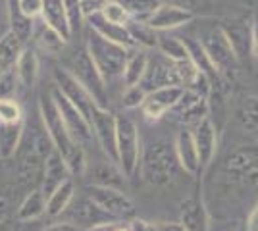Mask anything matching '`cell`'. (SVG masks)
<instances>
[{
    "mask_svg": "<svg viewBox=\"0 0 258 231\" xmlns=\"http://www.w3.org/2000/svg\"><path fill=\"white\" fill-rule=\"evenodd\" d=\"M247 231H258V202L247 216Z\"/></svg>",
    "mask_w": 258,
    "mask_h": 231,
    "instance_id": "cell-46",
    "label": "cell"
},
{
    "mask_svg": "<svg viewBox=\"0 0 258 231\" xmlns=\"http://www.w3.org/2000/svg\"><path fill=\"white\" fill-rule=\"evenodd\" d=\"M100 16L106 22L116 23V25H127L131 22V18H129V14L125 12V8L119 6L118 2H114V0H106V4L100 10Z\"/></svg>",
    "mask_w": 258,
    "mask_h": 231,
    "instance_id": "cell-36",
    "label": "cell"
},
{
    "mask_svg": "<svg viewBox=\"0 0 258 231\" xmlns=\"http://www.w3.org/2000/svg\"><path fill=\"white\" fill-rule=\"evenodd\" d=\"M20 120H23V112L22 106L16 102V99H0V123H12V121Z\"/></svg>",
    "mask_w": 258,
    "mask_h": 231,
    "instance_id": "cell-38",
    "label": "cell"
},
{
    "mask_svg": "<svg viewBox=\"0 0 258 231\" xmlns=\"http://www.w3.org/2000/svg\"><path fill=\"white\" fill-rule=\"evenodd\" d=\"M89 22V29H93L95 33H98L100 37L108 39L110 43H116L123 48H135V43L131 39V35L127 31V25H116V23L106 22L100 14H95L91 18H87Z\"/></svg>",
    "mask_w": 258,
    "mask_h": 231,
    "instance_id": "cell-19",
    "label": "cell"
},
{
    "mask_svg": "<svg viewBox=\"0 0 258 231\" xmlns=\"http://www.w3.org/2000/svg\"><path fill=\"white\" fill-rule=\"evenodd\" d=\"M222 31L226 33L227 41L231 44V48L235 50L239 62L245 56H252V43H250V23H245L241 20L237 22H227L220 25Z\"/></svg>",
    "mask_w": 258,
    "mask_h": 231,
    "instance_id": "cell-20",
    "label": "cell"
},
{
    "mask_svg": "<svg viewBox=\"0 0 258 231\" xmlns=\"http://www.w3.org/2000/svg\"><path fill=\"white\" fill-rule=\"evenodd\" d=\"M172 114L175 116V120L185 123L187 127H195L197 123L210 118V102L208 97H203L195 91H183L179 102L173 106Z\"/></svg>",
    "mask_w": 258,
    "mask_h": 231,
    "instance_id": "cell-13",
    "label": "cell"
},
{
    "mask_svg": "<svg viewBox=\"0 0 258 231\" xmlns=\"http://www.w3.org/2000/svg\"><path fill=\"white\" fill-rule=\"evenodd\" d=\"M85 195L91 198L102 212H106L112 220L127 221L135 218V212H137V210H135L133 200H131L125 193H121L119 189L104 187V185H95V183H93V185H89V187L85 189Z\"/></svg>",
    "mask_w": 258,
    "mask_h": 231,
    "instance_id": "cell-7",
    "label": "cell"
},
{
    "mask_svg": "<svg viewBox=\"0 0 258 231\" xmlns=\"http://www.w3.org/2000/svg\"><path fill=\"white\" fill-rule=\"evenodd\" d=\"M8 212H10V202H8V198L0 197V223L6 220Z\"/></svg>",
    "mask_w": 258,
    "mask_h": 231,
    "instance_id": "cell-50",
    "label": "cell"
},
{
    "mask_svg": "<svg viewBox=\"0 0 258 231\" xmlns=\"http://www.w3.org/2000/svg\"><path fill=\"white\" fill-rule=\"evenodd\" d=\"M195 18H197V14L193 10H187V8L177 6L173 2H162L160 8L152 14L151 20L147 23L158 33H168L172 29H179V27L189 25Z\"/></svg>",
    "mask_w": 258,
    "mask_h": 231,
    "instance_id": "cell-14",
    "label": "cell"
},
{
    "mask_svg": "<svg viewBox=\"0 0 258 231\" xmlns=\"http://www.w3.org/2000/svg\"><path fill=\"white\" fill-rule=\"evenodd\" d=\"M156 231H187L181 223H166V221H160L156 223Z\"/></svg>",
    "mask_w": 258,
    "mask_h": 231,
    "instance_id": "cell-49",
    "label": "cell"
},
{
    "mask_svg": "<svg viewBox=\"0 0 258 231\" xmlns=\"http://www.w3.org/2000/svg\"><path fill=\"white\" fill-rule=\"evenodd\" d=\"M93 177H95V185H104V187H116L119 189L121 183L125 181V176L121 174L119 166L112 162L110 158L98 162L93 170Z\"/></svg>",
    "mask_w": 258,
    "mask_h": 231,
    "instance_id": "cell-31",
    "label": "cell"
},
{
    "mask_svg": "<svg viewBox=\"0 0 258 231\" xmlns=\"http://www.w3.org/2000/svg\"><path fill=\"white\" fill-rule=\"evenodd\" d=\"M123 6L133 22H149L151 16L160 8L162 0H114Z\"/></svg>",
    "mask_w": 258,
    "mask_h": 231,
    "instance_id": "cell-34",
    "label": "cell"
},
{
    "mask_svg": "<svg viewBox=\"0 0 258 231\" xmlns=\"http://www.w3.org/2000/svg\"><path fill=\"white\" fill-rule=\"evenodd\" d=\"M199 43L203 46L205 54L208 56L210 64L214 66L218 75L222 77L226 83H233L239 73V58H237L235 50L231 48V44L227 41L226 33L222 31V27H212L208 29L203 39H199Z\"/></svg>",
    "mask_w": 258,
    "mask_h": 231,
    "instance_id": "cell-2",
    "label": "cell"
},
{
    "mask_svg": "<svg viewBox=\"0 0 258 231\" xmlns=\"http://www.w3.org/2000/svg\"><path fill=\"white\" fill-rule=\"evenodd\" d=\"M106 4V0H81V14H83V20L100 14L102 6Z\"/></svg>",
    "mask_w": 258,
    "mask_h": 231,
    "instance_id": "cell-42",
    "label": "cell"
},
{
    "mask_svg": "<svg viewBox=\"0 0 258 231\" xmlns=\"http://www.w3.org/2000/svg\"><path fill=\"white\" fill-rule=\"evenodd\" d=\"M44 214H46V195L41 189H33L22 200L16 216L20 221H35Z\"/></svg>",
    "mask_w": 258,
    "mask_h": 231,
    "instance_id": "cell-29",
    "label": "cell"
},
{
    "mask_svg": "<svg viewBox=\"0 0 258 231\" xmlns=\"http://www.w3.org/2000/svg\"><path fill=\"white\" fill-rule=\"evenodd\" d=\"M85 50L89 52L91 60L95 62V66L100 71V75L104 77L106 83L116 79V77H121L125 58H127V48H123L116 43H110L108 39L100 37L93 29H89Z\"/></svg>",
    "mask_w": 258,
    "mask_h": 231,
    "instance_id": "cell-4",
    "label": "cell"
},
{
    "mask_svg": "<svg viewBox=\"0 0 258 231\" xmlns=\"http://www.w3.org/2000/svg\"><path fill=\"white\" fill-rule=\"evenodd\" d=\"M54 87L58 89L66 99L70 100L77 110L85 116L89 125H91V118H93L95 110L98 108V104L97 100L89 95V91L68 69H62V67H56L54 69Z\"/></svg>",
    "mask_w": 258,
    "mask_h": 231,
    "instance_id": "cell-9",
    "label": "cell"
},
{
    "mask_svg": "<svg viewBox=\"0 0 258 231\" xmlns=\"http://www.w3.org/2000/svg\"><path fill=\"white\" fill-rule=\"evenodd\" d=\"M179 223L187 231H208V212L201 191L185 198L179 206Z\"/></svg>",
    "mask_w": 258,
    "mask_h": 231,
    "instance_id": "cell-17",
    "label": "cell"
},
{
    "mask_svg": "<svg viewBox=\"0 0 258 231\" xmlns=\"http://www.w3.org/2000/svg\"><path fill=\"white\" fill-rule=\"evenodd\" d=\"M25 43L14 31H6L0 37V71L2 69H10L16 66L18 58L23 52Z\"/></svg>",
    "mask_w": 258,
    "mask_h": 231,
    "instance_id": "cell-30",
    "label": "cell"
},
{
    "mask_svg": "<svg viewBox=\"0 0 258 231\" xmlns=\"http://www.w3.org/2000/svg\"><path fill=\"white\" fill-rule=\"evenodd\" d=\"M250 43H252V56L258 62V12L252 16L250 22Z\"/></svg>",
    "mask_w": 258,
    "mask_h": 231,
    "instance_id": "cell-43",
    "label": "cell"
},
{
    "mask_svg": "<svg viewBox=\"0 0 258 231\" xmlns=\"http://www.w3.org/2000/svg\"><path fill=\"white\" fill-rule=\"evenodd\" d=\"M76 198V183L74 179L70 177L68 181H64L60 187L56 189L54 193H50L46 197V216H62L64 212H68V208L72 206Z\"/></svg>",
    "mask_w": 258,
    "mask_h": 231,
    "instance_id": "cell-27",
    "label": "cell"
},
{
    "mask_svg": "<svg viewBox=\"0 0 258 231\" xmlns=\"http://www.w3.org/2000/svg\"><path fill=\"white\" fill-rule=\"evenodd\" d=\"M116 231H131V229H129V223H123V221H119L118 227H116Z\"/></svg>",
    "mask_w": 258,
    "mask_h": 231,
    "instance_id": "cell-52",
    "label": "cell"
},
{
    "mask_svg": "<svg viewBox=\"0 0 258 231\" xmlns=\"http://www.w3.org/2000/svg\"><path fill=\"white\" fill-rule=\"evenodd\" d=\"M173 150H175L177 162L185 174H189V176L201 174V160H199V152H197L193 131L189 127H183L181 131L175 135Z\"/></svg>",
    "mask_w": 258,
    "mask_h": 231,
    "instance_id": "cell-16",
    "label": "cell"
},
{
    "mask_svg": "<svg viewBox=\"0 0 258 231\" xmlns=\"http://www.w3.org/2000/svg\"><path fill=\"white\" fill-rule=\"evenodd\" d=\"M127 31L137 48H156L158 44V31H154L147 22H131L127 23Z\"/></svg>",
    "mask_w": 258,
    "mask_h": 231,
    "instance_id": "cell-35",
    "label": "cell"
},
{
    "mask_svg": "<svg viewBox=\"0 0 258 231\" xmlns=\"http://www.w3.org/2000/svg\"><path fill=\"white\" fill-rule=\"evenodd\" d=\"M139 172L147 185L162 189L177 181L181 166L177 162V156H175L172 144L156 141L141 152Z\"/></svg>",
    "mask_w": 258,
    "mask_h": 231,
    "instance_id": "cell-1",
    "label": "cell"
},
{
    "mask_svg": "<svg viewBox=\"0 0 258 231\" xmlns=\"http://www.w3.org/2000/svg\"><path fill=\"white\" fill-rule=\"evenodd\" d=\"M50 95H52L54 102H56L58 110L62 114V120H64L70 135L74 137V141L79 144H85V143H89V141H93V129H91V125H89V121H87L85 116L77 110L76 106L66 99L64 95L56 87L52 89Z\"/></svg>",
    "mask_w": 258,
    "mask_h": 231,
    "instance_id": "cell-10",
    "label": "cell"
},
{
    "mask_svg": "<svg viewBox=\"0 0 258 231\" xmlns=\"http://www.w3.org/2000/svg\"><path fill=\"white\" fill-rule=\"evenodd\" d=\"M183 91L185 89L177 87V85H168V87H158L154 89V91H149L147 93V99H145L143 106H141L143 116L151 121L162 120L179 102Z\"/></svg>",
    "mask_w": 258,
    "mask_h": 231,
    "instance_id": "cell-11",
    "label": "cell"
},
{
    "mask_svg": "<svg viewBox=\"0 0 258 231\" xmlns=\"http://www.w3.org/2000/svg\"><path fill=\"white\" fill-rule=\"evenodd\" d=\"M141 152L137 123L127 116H116V162L125 179H133L139 174Z\"/></svg>",
    "mask_w": 258,
    "mask_h": 231,
    "instance_id": "cell-3",
    "label": "cell"
},
{
    "mask_svg": "<svg viewBox=\"0 0 258 231\" xmlns=\"http://www.w3.org/2000/svg\"><path fill=\"white\" fill-rule=\"evenodd\" d=\"M77 81L89 91V95L97 100L98 106L106 108L108 104V83L104 77L100 75L95 62L91 60V56L87 50H81L79 54L72 60V69H68Z\"/></svg>",
    "mask_w": 258,
    "mask_h": 231,
    "instance_id": "cell-8",
    "label": "cell"
},
{
    "mask_svg": "<svg viewBox=\"0 0 258 231\" xmlns=\"http://www.w3.org/2000/svg\"><path fill=\"white\" fill-rule=\"evenodd\" d=\"M14 69H16L20 85H23L25 89L35 87L37 77H39V56H37V52L31 48H23Z\"/></svg>",
    "mask_w": 258,
    "mask_h": 231,
    "instance_id": "cell-28",
    "label": "cell"
},
{
    "mask_svg": "<svg viewBox=\"0 0 258 231\" xmlns=\"http://www.w3.org/2000/svg\"><path fill=\"white\" fill-rule=\"evenodd\" d=\"M235 121L243 135L258 143V97L250 95L239 102L235 110Z\"/></svg>",
    "mask_w": 258,
    "mask_h": 231,
    "instance_id": "cell-21",
    "label": "cell"
},
{
    "mask_svg": "<svg viewBox=\"0 0 258 231\" xmlns=\"http://www.w3.org/2000/svg\"><path fill=\"white\" fill-rule=\"evenodd\" d=\"M33 39H35V44L44 50L46 54H60L64 50L66 41L62 35L58 33L56 29H52L48 23H44L43 20H35V27H33Z\"/></svg>",
    "mask_w": 258,
    "mask_h": 231,
    "instance_id": "cell-25",
    "label": "cell"
},
{
    "mask_svg": "<svg viewBox=\"0 0 258 231\" xmlns=\"http://www.w3.org/2000/svg\"><path fill=\"white\" fill-rule=\"evenodd\" d=\"M195 144H197V152H199V160H201V174L205 172L208 166L212 164L218 152V127L210 118H205L201 123H197L193 129Z\"/></svg>",
    "mask_w": 258,
    "mask_h": 231,
    "instance_id": "cell-15",
    "label": "cell"
},
{
    "mask_svg": "<svg viewBox=\"0 0 258 231\" xmlns=\"http://www.w3.org/2000/svg\"><path fill=\"white\" fill-rule=\"evenodd\" d=\"M129 229L131 231H156V223H149V221H145V220L133 218V220L129 221Z\"/></svg>",
    "mask_w": 258,
    "mask_h": 231,
    "instance_id": "cell-44",
    "label": "cell"
},
{
    "mask_svg": "<svg viewBox=\"0 0 258 231\" xmlns=\"http://www.w3.org/2000/svg\"><path fill=\"white\" fill-rule=\"evenodd\" d=\"M118 223H119L118 220L104 221V223H97V225H91V227H87V229H83V231H116Z\"/></svg>",
    "mask_w": 258,
    "mask_h": 231,
    "instance_id": "cell-48",
    "label": "cell"
},
{
    "mask_svg": "<svg viewBox=\"0 0 258 231\" xmlns=\"http://www.w3.org/2000/svg\"><path fill=\"white\" fill-rule=\"evenodd\" d=\"M66 12H68V20L72 25V31L76 33V29L81 27L83 23V14H81V0H64Z\"/></svg>",
    "mask_w": 258,
    "mask_h": 231,
    "instance_id": "cell-40",
    "label": "cell"
},
{
    "mask_svg": "<svg viewBox=\"0 0 258 231\" xmlns=\"http://www.w3.org/2000/svg\"><path fill=\"white\" fill-rule=\"evenodd\" d=\"M72 218L77 220L79 223H87L89 227L91 225H97V223H104V221H114L110 216H108L106 212H102V210L98 208L97 204L91 200V198L87 197H81V198H74V202H72Z\"/></svg>",
    "mask_w": 258,
    "mask_h": 231,
    "instance_id": "cell-26",
    "label": "cell"
},
{
    "mask_svg": "<svg viewBox=\"0 0 258 231\" xmlns=\"http://www.w3.org/2000/svg\"><path fill=\"white\" fill-rule=\"evenodd\" d=\"M224 176L241 187L258 185V143L241 146L229 154L224 162Z\"/></svg>",
    "mask_w": 258,
    "mask_h": 231,
    "instance_id": "cell-6",
    "label": "cell"
},
{
    "mask_svg": "<svg viewBox=\"0 0 258 231\" xmlns=\"http://www.w3.org/2000/svg\"><path fill=\"white\" fill-rule=\"evenodd\" d=\"M8 20V2L6 0H0V23H2V20Z\"/></svg>",
    "mask_w": 258,
    "mask_h": 231,
    "instance_id": "cell-51",
    "label": "cell"
},
{
    "mask_svg": "<svg viewBox=\"0 0 258 231\" xmlns=\"http://www.w3.org/2000/svg\"><path fill=\"white\" fill-rule=\"evenodd\" d=\"M72 177L68 166H66L62 154L52 150L46 156L43 168V179H41V191L48 197L50 193H54L56 189L60 187L64 181H68Z\"/></svg>",
    "mask_w": 258,
    "mask_h": 231,
    "instance_id": "cell-18",
    "label": "cell"
},
{
    "mask_svg": "<svg viewBox=\"0 0 258 231\" xmlns=\"http://www.w3.org/2000/svg\"><path fill=\"white\" fill-rule=\"evenodd\" d=\"M39 116H41L44 131L48 135L54 150L62 154V158L70 156L77 146H83V144L76 143L74 137L70 135L64 120H62V114H60V110H58V106H56V102L52 99V95H41V99H39Z\"/></svg>",
    "mask_w": 258,
    "mask_h": 231,
    "instance_id": "cell-5",
    "label": "cell"
},
{
    "mask_svg": "<svg viewBox=\"0 0 258 231\" xmlns=\"http://www.w3.org/2000/svg\"><path fill=\"white\" fill-rule=\"evenodd\" d=\"M43 231H83V229H79L76 223H72V221H58V223L48 225V227Z\"/></svg>",
    "mask_w": 258,
    "mask_h": 231,
    "instance_id": "cell-45",
    "label": "cell"
},
{
    "mask_svg": "<svg viewBox=\"0 0 258 231\" xmlns=\"http://www.w3.org/2000/svg\"><path fill=\"white\" fill-rule=\"evenodd\" d=\"M8 2V23H10V31L18 35L23 43H27L33 35L35 20L23 16L18 8V0H6Z\"/></svg>",
    "mask_w": 258,
    "mask_h": 231,
    "instance_id": "cell-33",
    "label": "cell"
},
{
    "mask_svg": "<svg viewBox=\"0 0 258 231\" xmlns=\"http://www.w3.org/2000/svg\"><path fill=\"white\" fill-rule=\"evenodd\" d=\"M91 129L102 152L106 154V158L116 162V114H112L108 108L98 106L91 118Z\"/></svg>",
    "mask_w": 258,
    "mask_h": 231,
    "instance_id": "cell-12",
    "label": "cell"
},
{
    "mask_svg": "<svg viewBox=\"0 0 258 231\" xmlns=\"http://www.w3.org/2000/svg\"><path fill=\"white\" fill-rule=\"evenodd\" d=\"M18 8L23 16L31 20H39L43 14V0H18Z\"/></svg>",
    "mask_w": 258,
    "mask_h": 231,
    "instance_id": "cell-41",
    "label": "cell"
},
{
    "mask_svg": "<svg viewBox=\"0 0 258 231\" xmlns=\"http://www.w3.org/2000/svg\"><path fill=\"white\" fill-rule=\"evenodd\" d=\"M41 20L44 23H48L52 29H56L58 33L64 37L66 41L72 39V25L68 20V12H66L64 0H43V14Z\"/></svg>",
    "mask_w": 258,
    "mask_h": 231,
    "instance_id": "cell-22",
    "label": "cell"
},
{
    "mask_svg": "<svg viewBox=\"0 0 258 231\" xmlns=\"http://www.w3.org/2000/svg\"><path fill=\"white\" fill-rule=\"evenodd\" d=\"M208 0H175L173 4H177V6H183V8H187V10H197V8H201V6H205Z\"/></svg>",
    "mask_w": 258,
    "mask_h": 231,
    "instance_id": "cell-47",
    "label": "cell"
},
{
    "mask_svg": "<svg viewBox=\"0 0 258 231\" xmlns=\"http://www.w3.org/2000/svg\"><path fill=\"white\" fill-rule=\"evenodd\" d=\"M158 52L164 58H168L170 62H183V60H189V48L183 39L179 37H173L170 33L158 35V44H156Z\"/></svg>",
    "mask_w": 258,
    "mask_h": 231,
    "instance_id": "cell-32",
    "label": "cell"
},
{
    "mask_svg": "<svg viewBox=\"0 0 258 231\" xmlns=\"http://www.w3.org/2000/svg\"><path fill=\"white\" fill-rule=\"evenodd\" d=\"M25 133V120L0 123V158L10 160L20 152Z\"/></svg>",
    "mask_w": 258,
    "mask_h": 231,
    "instance_id": "cell-23",
    "label": "cell"
},
{
    "mask_svg": "<svg viewBox=\"0 0 258 231\" xmlns=\"http://www.w3.org/2000/svg\"><path fill=\"white\" fill-rule=\"evenodd\" d=\"M149 58L151 56L147 54L145 48H129L127 50V58H125V66H123V73H121V79L127 87H133V85H141L143 77L147 73V67H149Z\"/></svg>",
    "mask_w": 258,
    "mask_h": 231,
    "instance_id": "cell-24",
    "label": "cell"
},
{
    "mask_svg": "<svg viewBox=\"0 0 258 231\" xmlns=\"http://www.w3.org/2000/svg\"><path fill=\"white\" fill-rule=\"evenodd\" d=\"M147 99V91L141 87V85H133V87H127L123 97H121V104L123 108L127 110H135V108H141L143 102Z\"/></svg>",
    "mask_w": 258,
    "mask_h": 231,
    "instance_id": "cell-39",
    "label": "cell"
},
{
    "mask_svg": "<svg viewBox=\"0 0 258 231\" xmlns=\"http://www.w3.org/2000/svg\"><path fill=\"white\" fill-rule=\"evenodd\" d=\"M18 75H16V69H2L0 71V99L12 100L16 99V93H18Z\"/></svg>",
    "mask_w": 258,
    "mask_h": 231,
    "instance_id": "cell-37",
    "label": "cell"
}]
</instances>
